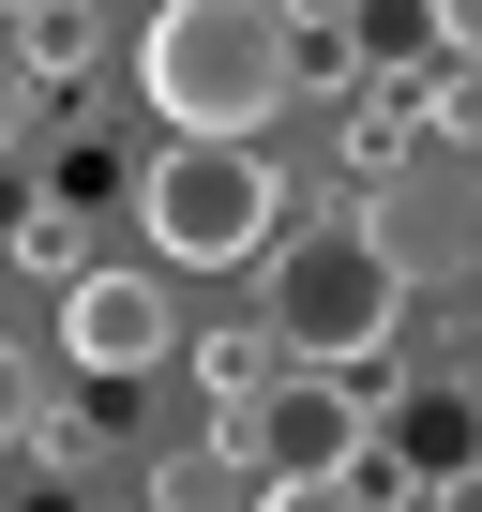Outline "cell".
I'll return each instance as SVG.
<instances>
[{
    "label": "cell",
    "instance_id": "cell-11",
    "mask_svg": "<svg viewBox=\"0 0 482 512\" xmlns=\"http://www.w3.org/2000/svg\"><path fill=\"white\" fill-rule=\"evenodd\" d=\"M46 422H61V407H46V377L16 362V332H0V452H31Z\"/></svg>",
    "mask_w": 482,
    "mask_h": 512
},
{
    "label": "cell",
    "instance_id": "cell-12",
    "mask_svg": "<svg viewBox=\"0 0 482 512\" xmlns=\"http://www.w3.org/2000/svg\"><path fill=\"white\" fill-rule=\"evenodd\" d=\"M257 512H377V497H362V467H332V482H257Z\"/></svg>",
    "mask_w": 482,
    "mask_h": 512
},
{
    "label": "cell",
    "instance_id": "cell-13",
    "mask_svg": "<svg viewBox=\"0 0 482 512\" xmlns=\"http://www.w3.org/2000/svg\"><path fill=\"white\" fill-rule=\"evenodd\" d=\"M347 151H362V166H392V151H407V106H377V91H362V106H347Z\"/></svg>",
    "mask_w": 482,
    "mask_h": 512
},
{
    "label": "cell",
    "instance_id": "cell-7",
    "mask_svg": "<svg viewBox=\"0 0 482 512\" xmlns=\"http://www.w3.org/2000/svg\"><path fill=\"white\" fill-rule=\"evenodd\" d=\"M16 272H46L61 302L106 272V256H91V196H31V211H16Z\"/></svg>",
    "mask_w": 482,
    "mask_h": 512
},
{
    "label": "cell",
    "instance_id": "cell-4",
    "mask_svg": "<svg viewBox=\"0 0 482 512\" xmlns=\"http://www.w3.org/2000/svg\"><path fill=\"white\" fill-rule=\"evenodd\" d=\"M211 437L257 467V482H332V467H362V437H377V422H362V392H347V377H287L257 422H211Z\"/></svg>",
    "mask_w": 482,
    "mask_h": 512
},
{
    "label": "cell",
    "instance_id": "cell-10",
    "mask_svg": "<svg viewBox=\"0 0 482 512\" xmlns=\"http://www.w3.org/2000/svg\"><path fill=\"white\" fill-rule=\"evenodd\" d=\"M241 497H257V467H241L226 437H196V452L151 467V512H241Z\"/></svg>",
    "mask_w": 482,
    "mask_h": 512
},
{
    "label": "cell",
    "instance_id": "cell-2",
    "mask_svg": "<svg viewBox=\"0 0 482 512\" xmlns=\"http://www.w3.org/2000/svg\"><path fill=\"white\" fill-rule=\"evenodd\" d=\"M272 302V347L287 377H347V392H392V332H407V256L377 226H287V256L257 272Z\"/></svg>",
    "mask_w": 482,
    "mask_h": 512
},
{
    "label": "cell",
    "instance_id": "cell-5",
    "mask_svg": "<svg viewBox=\"0 0 482 512\" xmlns=\"http://www.w3.org/2000/svg\"><path fill=\"white\" fill-rule=\"evenodd\" d=\"M166 347H181L166 272H91V287L61 302V362H76V377H151Z\"/></svg>",
    "mask_w": 482,
    "mask_h": 512
},
{
    "label": "cell",
    "instance_id": "cell-9",
    "mask_svg": "<svg viewBox=\"0 0 482 512\" xmlns=\"http://www.w3.org/2000/svg\"><path fill=\"white\" fill-rule=\"evenodd\" d=\"M377 16H287V91H362Z\"/></svg>",
    "mask_w": 482,
    "mask_h": 512
},
{
    "label": "cell",
    "instance_id": "cell-3",
    "mask_svg": "<svg viewBox=\"0 0 482 512\" xmlns=\"http://www.w3.org/2000/svg\"><path fill=\"white\" fill-rule=\"evenodd\" d=\"M136 226H151L166 272H272L287 256V181H272V151H151Z\"/></svg>",
    "mask_w": 482,
    "mask_h": 512
},
{
    "label": "cell",
    "instance_id": "cell-6",
    "mask_svg": "<svg viewBox=\"0 0 482 512\" xmlns=\"http://www.w3.org/2000/svg\"><path fill=\"white\" fill-rule=\"evenodd\" d=\"M196 392H211V422H257V407L287 392V347H272V317H257V332H241V317H226V332H196Z\"/></svg>",
    "mask_w": 482,
    "mask_h": 512
},
{
    "label": "cell",
    "instance_id": "cell-14",
    "mask_svg": "<svg viewBox=\"0 0 482 512\" xmlns=\"http://www.w3.org/2000/svg\"><path fill=\"white\" fill-rule=\"evenodd\" d=\"M422 512H482V452H467L452 482H422Z\"/></svg>",
    "mask_w": 482,
    "mask_h": 512
},
{
    "label": "cell",
    "instance_id": "cell-1",
    "mask_svg": "<svg viewBox=\"0 0 482 512\" xmlns=\"http://www.w3.org/2000/svg\"><path fill=\"white\" fill-rule=\"evenodd\" d=\"M136 91L166 121V151H257L287 106V16L257 0H166L136 31Z\"/></svg>",
    "mask_w": 482,
    "mask_h": 512
},
{
    "label": "cell",
    "instance_id": "cell-8",
    "mask_svg": "<svg viewBox=\"0 0 482 512\" xmlns=\"http://www.w3.org/2000/svg\"><path fill=\"white\" fill-rule=\"evenodd\" d=\"M91 46H106L91 0H31V16H0V61H31V76H91Z\"/></svg>",
    "mask_w": 482,
    "mask_h": 512
}]
</instances>
